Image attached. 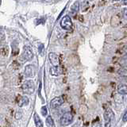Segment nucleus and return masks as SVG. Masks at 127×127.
<instances>
[{
	"instance_id": "f257e3e1",
	"label": "nucleus",
	"mask_w": 127,
	"mask_h": 127,
	"mask_svg": "<svg viewBox=\"0 0 127 127\" xmlns=\"http://www.w3.org/2000/svg\"><path fill=\"white\" fill-rule=\"evenodd\" d=\"M36 85L33 80H26L22 85V92L25 95H32L35 91Z\"/></svg>"
},
{
	"instance_id": "f03ea898",
	"label": "nucleus",
	"mask_w": 127,
	"mask_h": 127,
	"mask_svg": "<svg viewBox=\"0 0 127 127\" xmlns=\"http://www.w3.org/2000/svg\"><path fill=\"white\" fill-rule=\"evenodd\" d=\"M34 54L33 53L31 47L29 45H25L23 47L22 53L21 54V58L23 61H30L33 59Z\"/></svg>"
},
{
	"instance_id": "7ed1b4c3",
	"label": "nucleus",
	"mask_w": 127,
	"mask_h": 127,
	"mask_svg": "<svg viewBox=\"0 0 127 127\" xmlns=\"http://www.w3.org/2000/svg\"><path fill=\"white\" fill-rule=\"evenodd\" d=\"M73 118V114L71 112H66L61 116V119H60V123L63 126H67L72 122Z\"/></svg>"
},
{
	"instance_id": "20e7f679",
	"label": "nucleus",
	"mask_w": 127,
	"mask_h": 127,
	"mask_svg": "<svg viewBox=\"0 0 127 127\" xmlns=\"http://www.w3.org/2000/svg\"><path fill=\"white\" fill-rule=\"evenodd\" d=\"M61 26L63 30L67 31L71 30V29H72V22H71V19L68 15H65L62 18L61 21Z\"/></svg>"
},
{
	"instance_id": "39448f33",
	"label": "nucleus",
	"mask_w": 127,
	"mask_h": 127,
	"mask_svg": "<svg viewBox=\"0 0 127 127\" xmlns=\"http://www.w3.org/2000/svg\"><path fill=\"white\" fill-rule=\"evenodd\" d=\"M64 102V99L63 95L61 96L56 97L53 99H52L50 102V107L52 109H57L61 106H62Z\"/></svg>"
},
{
	"instance_id": "423d86ee",
	"label": "nucleus",
	"mask_w": 127,
	"mask_h": 127,
	"mask_svg": "<svg viewBox=\"0 0 127 127\" xmlns=\"http://www.w3.org/2000/svg\"><path fill=\"white\" fill-rule=\"evenodd\" d=\"M36 74V67L34 64H28L24 70V75L26 78H32Z\"/></svg>"
},
{
	"instance_id": "0eeeda50",
	"label": "nucleus",
	"mask_w": 127,
	"mask_h": 127,
	"mask_svg": "<svg viewBox=\"0 0 127 127\" xmlns=\"http://www.w3.org/2000/svg\"><path fill=\"white\" fill-rule=\"evenodd\" d=\"M103 118H104V120L106 121V122H110L114 118V111L110 108L106 109L104 114H103Z\"/></svg>"
},
{
	"instance_id": "6e6552de",
	"label": "nucleus",
	"mask_w": 127,
	"mask_h": 127,
	"mask_svg": "<svg viewBox=\"0 0 127 127\" xmlns=\"http://www.w3.org/2000/svg\"><path fill=\"white\" fill-rule=\"evenodd\" d=\"M49 59L50 63L53 66H58L60 65V58L59 56L55 53H50L49 54Z\"/></svg>"
},
{
	"instance_id": "1a4fd4ad",
	"label": "nucleus",
	"mask_w": 127,
	"mask_h": 127,
	"mask_svg": "<svg viewBox=\"0 0 127 127\" xmlns=\"http://www.w3.org/2000/svg\"><path fill=\"white\" fill-rule=\"evenodd\" d=\"M49 73L51 75H53V76H58V75H61L63 73V69L61 67H60V65L53 66V67L50 68Z\"/></svg>"
},
{
	"instance_id": "9d476101",
	"label": "nucleus",
	"mask_w": 127,
	"mask_h": 127,
	"mask_svg": "<svg viewBox=\"0 0 127 127\" xmlns=\"http://www.w3.org/2000/svg\"><path fill=\"white\" fill-rule=\"evenodd\" d=\"M30 102V99L28 98V96H22L20 97V99L18 101V106L20 107H23V106H26L29 104Z\"/></svg>"
},
{
	"instance_id": "9b49d317",
	"label": "nucleus",
	"mask_w": 127,
	"mask_h": 127,
	"mask_svg": "<svg viewBox=\"0 0 127 127\" xmlns=\"http://www.w3.org/2000/svg\"><path fill=\"white\" fill-rule=\"evenodd\" d=\"M79 10V1H75L72 5H71L70 11L73 15H75L78 13Z\"/></svg>"
},
{
	"instance_id": "f8f14e48",
	"label": "nucleus",
	"mask_w": 127,
	"mask_h": 127,
	"mask_svg": "<svg viewBox=\"0 0 127 127\" xmlns=\"http://www.w3.org/2000/svg\"><path fill=\"white\" fill-rule=\"evenodd\" d=\"M118 92L122 95H126L127 93V86L124 83H120L118 87Z\"/></svg>"
},
{
	"instance_id": "ddd939ff",
	"label": "nucleus",
	"mask_w": 127,
	"mask_h": 127,
	"mask_svg": "<svg viewBox=\"0 0 127 127\" xmlns=\"http://www.w3.org/2000/svg\"><path fill=\"white\" fill-rule=\"evenodd\" d=\"M33 120H34V122H35V126H37V127H43L44 126L41 119V118L39 117V115L37 114V113L34 114V115H33Z\"/></svg>"
},
{
	"instance_id": "4468645a",
	"label": "nucleus",
	"mask_w": 127,
	"mask_h": 127,
	"mask_svg": "<svg viewBox=\"0 0 127 127\" xmlns=\"http://www.w3.org/2000/svg\"><path fill=\"white\" fill-rule=\"evenodd\" d=\"M46 125H47V126H49V127L55 126L54 122H53V118H52V116H50V115L47 116V118H46Z\"/></svg>"
},
{
	"instance_id": "2eb2a0df",
	"label": "nucleus",
	"mask_w": 127,
	"mask_h": 127,
	"mask_svg": "<svg viewBox=\"0 0 127 127\" xmlns=\"http://www.w3.org/2000/svg\"><path fill=\"white\" fill-rule=\"evenodd\" d=\"M0 53L4 56V57L8 55V47L6 45H3L0 47Z\"/></svg>"
},
{
	"instance_id": "dca6fc26",
	"label": "nucleus",
	"mask_w": 127,
	"mask_h": 127,
	"mask_svg": "<svg viewBox=\"0 0 127 127\" xmlns=\"http://www.w3.org/2000/svg\"><path fill=\"white\" fill-rule=\"evenodd\" d=\"M38 52L41 56H44V53H45V46L43 44H39L38 45Z\"/></svg>"
},
{
	"instance_id": "f3484780",
	"label": "nucleus",
	"mask_w": 127,
	"mask_h": 127,
	"mask_svg": "<svg viewBox=\"0 0 127 127\" xmlns=\"http://www.w3.org/2000/svg\"><path fill=\"white\" fill-rule=\"evenodd\" d=\"M22 116H23V112L22 110H18L17 113L15 114V118L16 119H18V120H20L22 118Z\"/></svg>"
},
{
	"instance_id": "a211bd4d",
	"label": "nucleus",
	"mask_w": 127,
	"mask_h": 127,
	"mask_svg": "<svg viewBox=\"0 0 127 127\" xmlns=\"http://www.w3.org/2000/svg\"><path fill=\"white\" fill-rule=\"evenodd\" d=\"M48 114V110H47V107L45 106H44L41 107V114L43 115V116H46Z\"/></svg>"
},
{
	"instance_id": "6ab92c4d",
	"label": "nucleus",
	"mask_w": 127,
	"mask_h": 127,
	"mask_svg": "<svg viewBox=\"0 0 127 127\" xmlns=\"http://www.w3.org/2000/svg\"><path fill=\"white\" fill-rule=\"evenodd\" d=\"M122 121L124 122H127V112H125V114H123L122 116Z\"/></svg>"
},
{
	"instance_id": "aec40b11",
	"label": "nucleus",
	"mask_w": 127,
	"mask_h": 127,
	"mask_svg": "<svg viewBox=\"0 0 127 127\" xmlns=\"http://www.w3.org/2000/svg\"><path fill=\"white\" fill-rule=\"evenodd\" d=\"M4 38H5V35H4V33H0V41H2V40H3Z\"/></svg>"
},
{
	"instance_id": "412c9836",
	"label": "nucleus",
	"mask_w": 127,
	"mask_h": 127,
	"mask_svg": "<svg viewBox=\"0 0 127 127\" xmlns=\"http://www.w3.org/2000/svg\"><path fill=\"white\" fill-rule=\"evenodd\" d=\"M111 125H110V122H106V124L105 125V126L106 127H108V126H110Z\"/></svg>"
},
{
	"instance_id": "4be33fe9",
	"label": "nucleus",
	"mask_w": 127,
	"mask_h": 127,
	"mask_svg": "<svg viewBox=\"0 0 127 127\" xmlns=\"http://www.w3.org/2000/svg\"><path fill=\"white\" fill-rule=\"evenodd\" d=\"M123 1V4H124V5H126V1L127 0H122Z\"/></svg>"
},
{
	"instance_id": "5701e85b",
	"label": "nucleus",
	"mask_w": 127,
	"mask_h": 127,
	"mask_svg": "<svg viewBox=\"0 0 127 127\" xmlns=\"http://www.w3.org/2000/svg\"><path fill=\"white\" fill-rule=\"evenodd\" d=\"M112 1H114V2H118V1H119V0H112Z\"/></svg>"
},
{
	"instance_id": "b1692460",
	"label": "nucleus",
	"mask_w": 127,
	"mask_h": 127,
	"mask_svg": "<svg viewBox=\"0 0 127 127\" xmlns=\"http://www.w3.org/2000/svg\"><path fill=\"white\" fill-rule=\"evenodd\" d=\"M1 3H2V0H0V6H1Z\"/></svg>"
},
{
	"instance_id": "393cba45",
	"label": "nucleus",
	"mask_w": 127,
	"mask_h": 127,
	"mask_svg": "<svg viewBox=\"0 0 127 127\" xmlns=\"http://www.w3.org/2000/svg\"><path fill=\"white\" fill-rule=\"evenodd\" d=\"M90 1H91V0H90Z\"/></svg>"
}]
</instances>
